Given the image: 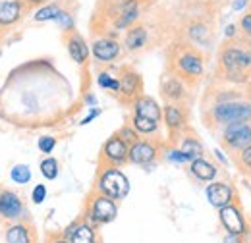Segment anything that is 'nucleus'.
<instances>
[{
	"mask_svg": "<svg viewBox=\"0 0 251 243\" xmlns=\"http://www.w3.org/2000/svg\"><path fill=\"white\" fill-rule=\"evenodd\" d=\"M99 114H100V110H99V108H95V110L91 112V114H89V116H87V118H83V120H81V123H83V125H85V123H89V122L95 120Z\"/></svg>",
	"mask_w": 251,
	"mask_h": 243,
	"instance_id": "ea45409f",
	"label": "nucleus"
},
{
	"mask_svg": "<svg viewBox=\"0 0 251 243\" xmlns=\"http://www.w3.org/2000/svg\"><path fill=\"white\" fill-rule=\"evenodd\" d=\"M54 243H70V242H66V240H60V242H54Z\"/></svg>",
	"mask_w": 251,
	"mask_h": 243,
	"instance_id": "37998d69",
	"label": "nucleus"
},
{
	"mask_svg": "<svg viewBox=\"0 0 251 243\" xmlns=\"http://www.w3.org/2000/svg\"><path fill=\"white\" fill-rule=\"evenodd\" d=\"M147 29L145 27H141V25H137V27H131V29L126 33V49L127 50H139V49H143L145 47V43H147Z\"/></svg>",
	"mask_w": 251,
	"mask_h": 243,
	"instance_id": "6ab92c4d",
	"label": "nucleus"
},
{
	"mask_svg": "<svg viewBox=\"0 0 251 243\" xmlns=\"http://www.w3.org/2000/svg\"><path fill=\"white\" fill-rule=\"evenodd\" d=\"M54 22H58L62 29H72V27H74V20H72V16H70V14H66V12H60V14H58V18H56Z\"/></svg>",
	"mask_w": 251,
	"mask_h": 243,
	"instance_id": "f704fd0d",
	"label": "nucleus"
},
{
	"mask_svg": "<svg viewBox=\"0 0 251 243\" xmlns=\"http://www.w3.org/2000/svg\"><path fill=\"white\" fill-rule=\"evenodd\" d=\"M133 127L139 131V133H155L158 127V122L151 120V118H143V116H137L133 118Z\"/></svg>",
	"mask_w": 251,
	"mask_h": 243,
	"instance_id": "a878e982",
	"label": "nucleus"
},
{
	"mask_svg": "<svg viewBox=\"0 0 251 243\" xmlns=\"http://www.w3.org/2000/svg\"><path fill=\"white\" fill-rule=\"evenodd\" d=\"M137 0H126L124 4L120 6V16L116 18V27L118 29H124V27H129L135 20H137Z\"/></svg>",
	"mask_w": 251,
	"mask_h": 243,
	"instance_id": "a211bd4d",
	"label": "nucleus"
},
{
	"mask_svg": "<svg viewBox=\"0 0 251 243\" xmlns=\"http://www.w3.org/2000/svg\"><path fill=\"white\" fill-rule=\"evenodd\" d=\"M213 118L219 123H236V122L251 120V104L250 102H238V100H226L219 102L213 108Z\"/></svg>",
	"mask_w": 251,
	"mask_h": 243,
	"instance_id": "f03ea898",
	"label": "nucleus"
},
{
	"mask_svg": "<svg viewBox=\"0 0 251 243\" xmlns=\"http://www.w3.org/2000/svg\"><path fill=\"white\" fill-rule=\"evenodd\" d=\"M224 243H242V242H240V236H236V234H228V236L224 238Z\"/></svg>",
	"mask_w": 251,
	"mask_h": 243,
	"instance_id": "a19ab883",
	"label": "nucleus"
},
{
	"mask_svg": "<svg viewBox=\"0 0 251 243\" xmlns=\"http://www.w3.org/2000/svg\"><path fill=\"white\" fill-rule=\"evenodd\" d=\"M164 122L170 129H182L186 123V116H184L182 108H178L176 104H168V106H164Z\"/></svg>",
	"mask_w": 251,
	"mask_h": 243,
	"instance_id": "412c9836",
	"label": "nucleus"
},
{
	"mask_svg": "<svg viewBox=\"0 0 251 243\" xmlns=\"http://www.w3.org/2000/svg\"><path fill=\"white\" fill-rule=\"evenodd\" d=\"M116 214H118V207H116L114 199H110V197H106L102 193L93 199L91 209H89V216L97 224H108V222H112L116 218Z\"/></svg>",
	"mask_w": 251,
	"mask_h": 243,
	"instance_id": "39448f33",
	"label": "nucleus"
},
{
	"mask_svg": "<svg viewBox=\"0 0 251 243\" xmlns=\"http://www.w3.org/2000/svg\"><path fill=\"white\" fill-rule=\"evenodd\" d=\"M180 151L188 156L189 160H195V158H201L203 154V145L195 139V137H184L182 145H180Z\"/></svg>",
	"mask_w": 251,
	"mask_h": 243,
	"instance_id": "b1692460",
	"label": "nucleus"
},
{
	"mask_svg": "<svg viewBox=\"0 0 251 243\" xmlns=\"http://www.w3.org/2000/svg\"><path fill=\"white\" fill-rule=\"evenodd\" d=\"M0 54H2V50H0Z\"/></svg>",
	"mask_w": 251,
	"mask_h": 243,
	"instance_id": "49530a36",
	"label": "nucleus"
},
{
	"mask_svg": "<svg viewBox=\"0 0 251 243\" xmlns=\"http://www.w3.org/2000/svg\"><path fill=\"white\" fill-rule=\"evenodd\" d=\"M220 62L222 68H226L232 73H240L251 68V49H244V47H228L222 50L220 54Z\"/></svg>",
	"mask_w": 251,
	"mask_h": 243,
	"instance_id": "7ed1b4c3",
	"label": "nucleus"
},
{
	"mask_svg": "<svg viewBox=\"0 0 251 243\" xmlns=\"http://www.w3.org/2000/svg\"><path fill=\"white\" fill-rule=\"evenodd\" d=\"M137 133H139V131H137L133 125H131V127H129V125H126V127L120 129V133H118V135L124 139L126 143H131V145H133V143H137V141H139V135H137Z\"/></svg>",
	"mask_w": 251,
	"mask_h": 243,
	"instance_id": "7c9ffc66",
	"label": "nucleus"
},
{
	"mask_svg": "<svg viewBox=\"0 0 251 243\" xmlns=\"http://www.w3.org/2000/svg\"><path fill=\"white\" fill-rule=\"evenodd\" d=\"M66 238H70V243H95V232L89 224H74L66 232Z\"/></svg>",
	"mask_w": 251,
	"mask_h": 243,
	"instance_id": "dca6fc26",
	"label": "nucleus"
},
{
	"mask_svg": "<svg viewBox=\"0 0 251 243\" xmlns=\"http://www.w3.org/2000/svg\"><path fill=\"white\" fill-rule=\"evenodd\" d=\"M191 174L201 182H213L219 172L211 162H207L203 158H195V160H191Z\"/></svg>",
	"mask_w": 251,
	"mask_h": 243,
	"instance_id": "f3484780",
	"label": "nucleus"
},
{
	"mask_svg": "<svg viewBox=\"0 0 251 243\" xmlns=\"http://www.w3.org/2000/svg\"><path fill=\"white\" fill-rule=\"evenodd\" d=\"M242 154H240V158H242V162H244V166L248 168V170H251V145L250 147H246L244 151H240Z\"/></svg>",
	"mask_w": 251,
	"mask_h": 243,
	"instance_id": "e433bc0d",
	"label": "nucleus"
},
{
	"mask_svg": "<svg viewBox=\"0 0 251 243\" xmlns=\"http://www.w3.org/2000/svg\"><path fill=\"white\" fill-rule=\"evenodd\" d=\"M139 89H141V77L133 72H126L120 79V93L127 98H131L137 95Z\"/></svg>",
	"mask_w": 251,
	"mask_h": 243,
	"instance_id": "aec40b11",
	"label": "nucleus"
},
{
	"mask_svg": "<svg viewBox=\"0 0 251 243\" xmlns=\"http://www.w3.org/2000/svg\"><path fill=\"white\" fill-rule=\"evenodd\" d=\"M10 176H12V180L16 183H22V185H24V183H27L31 180V170H29L27 164H18V166L12 168Z\"/></svg>",
	"mask_w": 251,
	"mask_h": 243,
	"instance_id": "bb28decb",
	"label": "nucleus"
},
{
	"mask_svg": "<svg viewBox=\"0 0 251 243\" xmlns=\"http://www.w3.org/2000/svg\"><path fill=\"white\" fill-rule=\"evenodd\" d=\"M41 174L47 178V180H54L58 176V162L54 158H45L41 162Z\"/></svg>",
	"mask_w": 251,
	"mask_h": 243,
	"instance_id": "cd10ccee",
	"label": "nucleus"
},
{
	"mask_svg": "<svg viewBox=\"0 0 251 243\" xmlns=\"http://www.w3.org/2000/svg\"><path fill=\"white\" fill-rule=\"evenodd\" d=\"M24 6L22 0H4L0 2V25H12L22 18Z\"/></svg>",
	"mask_w": 251,
	"mask_h": 243,
	"instance_id": "ddd939ff",
	"label": "nucleus"
},
{
	"mask_svg": "<svg viewBox=\"0 0 251 243\" xmlns=\"http://www.w3.org/2000/svg\"><path fill=\"white\" fill-rule=\"evenodd\" d=\"M31 197H33V203H37V205H41L45 199H47V187L45 185H37L35 189H33V193H31Z\"/></svg>",
	"mask_w": 251,
	"mask_h": 243,
	"instance_id": "473e14b6",
	"label": "nucleus"
},
{
	"mask_svg": "<svg viewBox=\"0 0 251 243\" xmlns=\"http://www.w3.org/2000/svg\"><path fill=\"white\" fill-rule=\"evenodd\" d=\"M24 213V205L20 201V197L14 191H0V216L6 220H16L20 218V214Z\"/></svg>",
	"mask_w": 251,
	"mask_h": 243,
	"instance_id": "9b49d317",
	"label": "nucleus"
},
{
	"mask_svg": "<svg viewBox=\"0 0 251 243\" xmlns=\"http://www.w3.org/2000/svg\"><path fill=\"white\" fill-rule=\"evenodd\" d=\"M6 242L8 243H31L29 228L24 224H16L6 232Z\"/></svg>",
	"mask_w": 251,
	"mask_h": 243,
	"instance_id": "4be33fe9",
	"label": "nucleus"
},
{
	"mask_svg": "<svg viewBox=\"0 0 251 243\" xmlns=\"http://www.w3.org/2000/svg\"><path fill=\"white\" fill-rule=\"evenodd\" d=\"M135 114L143 116V118H151V120L158 122L160 120V106L151 98V97H139L133 104Z\"/></svg>",
	"mask_w": 251,
	"mask_h": 243,
	"instance_id": "2eb2a0df",
	"label": "nucleus"
},
{
	"mask_svg": "<svg viewBox=\"0 0 251 243\" xmlns=\"http://www.w3.org/2000/svg\"><path fill=\"white\" fill-rule=\"evenodd\" d=\"M189 35H191V39H193L195 43L205 45V43H207V37H209V31H207V27H205L203 24H195V25L189 27Z\"/></svg>",
	"mask_w": 251,
	"mask_h": 243,
	"instance_id": "c85d7f7f",
	"label": "nucleus"
},
{
	"mask_svg": "<svg viewBox=\"0 0 251 243\" xmlns=\"http://www.w3.org/2000/svg\"><path fill=\"white\" fill-rule=\"evenodd\" d=\"M91 50H93V56L99 62H110L114 58H118L120 54V45L114 41V39H97L93 45H91Z\"/></svg>",
	"mask_w": 251,
	"mask_h": 243,
	"instance_id": "f8f14e48",
	"label": "nucleus"
},
{
	"mask_svg": "<svg viewBox=\"0 0 251 243\" xmlns=\"http://www.w3.org/2000/svg\"><path fill=\"white\" fill-rule=\"evenodd\" d=\"M162 93H164V97L170 98V100H180V98L184 97V87H182L180 79H176V77H166V79L162 81Z\"/></svg>",
	"mask_w": 251,
	"mask_h": 243,
	"instance_id": "5701e85b",
	"label": "nucleus"
},
{
	"mask_svg": "<svg viewBox=\"0 0 251 243\" xmlns=\"http://www.w3.org/2000/svg\"><path fill=\"white\" fill-rule=\"evenodd\" d=\"M99 87L102 89H110V91H120V81L116 77H110L108 73H100L99 79H97Z\"/></svg>",
	"mask_w": 251,
	"mask_h": 243,
	"instance_id": "c756f323",
	"label": "nucleus"
},
{
	"mask_svg": "<svg viewBox=\"0 0 251 243\" xmlns=\"http://www.w3.org/2000/svg\"><path fill=\"white\" fill-rule=\"evenodd\" d=\"M215 2H228V0H215Z\"/></svg>",
	"mask_w": 251,
	"mask_h": 243,
	"instance_id": "c03bdc74",
	"label": "nucleus"
},
{
	"mask_svg": "<svg viewBox=\"0 0 251 243\" xmlns=\"http://www.w3.org/2000/svg\"><path fill=\"white\" fill-rule=\"evenodd\" d=\"M155 156H157V147L149 141H137L127 151V160L133 164H141V166H147L149 162H153Z\"/></svg>",
	"mask_w": 251,
	"mask_h": 243,
	"instance_id": "9d476101",
	"label": "nucleus"
},
{
	"mask_svg": "<svg viewBox=\"0 0 251 243\" xmlns=\"http://www.w3.org/2000/svg\"><path fill=\"white\" fill-rule=\"evenodd\" d=\"M29 4H39V2H43V0H27Z\"/></svg>",
	"mask_w": 251,
	"mask_h": 243,
	"instance_id": "79ce46f5",
	"label": "nucleus"
},
{
	"mask_svg": "<svg viewBox=\"0 0 251 243\" xmlns=\"http://www.w3.org/2000/svg\"><path fill=\"white\" fill-rule=\"evenodd\" d=\"M205 193H207V201L215 209H222L226 205H232V201H234V189L228 183H222V182L211 183V185H207V191Z\"/></svg>",
	"mask_w": 251,
	"mask_h": 243,
	"instance_id": "0eeeda50",
	"label": "nucleus"
},
{
	"mask_svg": "<svg viewBox=\"0 0 251 243\" xmlns=\"http://www.w3.org/2000/svg\"><path fill=\"white\" fill-rule=\"evenodd\" d=\"M236 33H238V31H236V25H234V24H228V25L224 27V37H226V39H234Z\"/></svg>",
	"mask_w": 251,
	"mask_h": 243,
	"instance_id": "4c0bfd02",
	"label": "nucleus"
},
{
	"mask_svg": "<svg viewBox=\"0 0 251 243\" xmlns=\"http://www.w3.org/2000/svg\"><path fill=\"white\" fill-rule=\"evenodd\" d=\"M127 143L120 135H114L110 137L106 143H104V149H102V156L112 164V166H120L127 160Z\"/></svg>",
	"mask_w": 251,
	"mask_h": 243,
	"instance_id": "6e6552de",
	"label": "nucleus"
},
{
	"mask_svg": "<svg viewBox=\"0 0 251 243\" xmlns=\"http://www.w3.org/2000/svg\"><path fill=\"white\" fill-rule=\"evenodd\" d=\"M99 191L102 195L114 199V201H120V199H124L126 195L129 193V182H127V178L116 166H112V168H106L100 174V178H99Z\"/></svg>",
	"mask_w": 251,
	"mask_h": 243,
	"instance_id": "f257e3e1",
	"label": "nucleus"
},
{
	"mask_svg": "<svg viewBox=\"0 0 251 243\" xmlns=\"http://www.w3.org/2000/svg\"><path fill=\"white\" fill-rule=\"evenodd\" d=\"M176 68L186 77H199L203 73V58L195 50H186L178 56Z\"/></svg>",
	"mask_w": 251,
	"mask_h": 243,
	"instance_id": "1a4fd4ad",
	"label": "nucleus"
},
{
	"mask_svg": "<svg viewBox=\"0 0 251 243\" xmlns=\"http://www.w3.org/2000/svg\"><path fill=\"white\" fill-rule=\"evenodd\" d=\"M60 12H62V10H60L56 4H49V6L41 8V10H37L35 16H33V20H35V22H50V20H56Z\"/></svg>",
	"mask_w": 251,
	"mask_h": 243,
	"instance_id": "393cba45",
	"label": "nucleus"
},
{
	"mask_svg": "<svg viewBox=\"0 0 251 243\" xmlns=\"http://www.w3.org/2000/svg\"><path fill=\"white\" fill-rule=\"evenodd\" d=\"M240 27H242V31L251 39V12H248V14L242 16V20H240Z\"/></svg>",
	"mask_w": 251,
	"mask_h": 243,
	"instance_id": "c9c22d12",
	"label": "nucleus"
},
{
	"mask_svg": "<svg viewBox=\"0 0 251 243\" xmlns=\"http://www.w3.org/2000/svg\"><path fill=\"white\" fill-rule=\"evenodd\" d=\"M222 135H224V143L234 151H244L251 145V125L248 122L228 123Z\"/></svg>",
	"mask_w": 251,
	"mask_h": 243,
	"instance_id": "20e7f679",
	"label": "nucleus"
},
{
	"mask_svg": "<svg viewBox=\"0 0 251 243\" xmlns=\"http://www.w3.org/2000/svg\"><path fill=\"white\" fill-rule=\"evenodd\" d=\"M250 6H251V0H250Z\"/></svg>",
	"mask_w": 251,
	"mask_h": 243,
	"instance_id": "a18cd8bd",
	"label": "nucleus"
},
{
	"mask_svg": "<svg viewBox=\"0 0 251 243\" xmlns=\"http://www.w3.org/2000/svg\"><path fill=\"white\" fill-rule=\"evenodd\" d=\"M68 52H70L72 60L75 64H83L89 56V47H87V43L83 41L81 35L72 33L70 39H68Z\"/></svg>",
	"mask_w": 251,
	"mask_h": 243,
	"instance_id": "4468645a",
	"label": "nucleus"
},
{
	"mask_svg": "<svg viewBox=\"0 0 251 243\" xmlns=\"http://www.w3.org/2000/svg\"><path fill=\"white\" fill-rule=\"evenodd\" d=\"M248 4H250V0H234V2H232V10H234V12H240V10H244Z\"/></svg>",
	"mask_w": 251,
	"mask_h": 243,
	"instance_id": "58836bf2",
	"label": "nucleus"
},
{
	"mask_svg": "<svg viewBox=\"0 0 251 243\" xmlns=\"http://www.w3.org/2000/svg\"><path fill=\"white\" fill-rule=\"evenodd\" d=\"M219 216L224 230L228 234H236V236H244L246 234V220H244V216H242L238 207L226 205V207L219 209Z\"/></svg>",
	"mask_w": 251,
	"mask_h": 243,
	"instance_id": "423d86ee",
	"label": "nucleus"
},
{
	"mask_svg": "<svg viewBox=\"0 0 251 243\" xmlns=\"http://www.w3.org/2000/svg\"><path fill=\"white\" fill-rule=\"evenodd\" d=\"M54 147H56V139L54 137H41L39 139V149H41V152L49 154V152H52Z\"/></svg>",
	"mask_w": 251,
	"mask_h": 243,
	"instance_id": "2f4dec72",
	"label": "nucleus"
},
{
	"mask_svg": "<svg viewBox=\"0 0 251 243\" xmlns=\"http://www.w3.org/2000/svg\"><path fill=\"white\" fill-rule=\"evenodd\" d=\"M166 158H168V160H172V162H180V164H182V162H191V160H189L188 156L180 151V149H172V151H168Z\"/></svg>",
	"mask_w": 251,
	"mask_h": 243,
	"instance_id": "72a5a7b5",
	"label": "nucleus"
}]
</instances>
